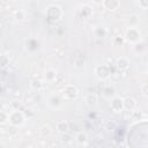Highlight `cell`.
Segmentation results:
<instances>
[{
  "mask_svg": "<svg viewBox=\"0 0 148 148\" xmlns=\"http://www.w3.org/2000/svg\"><path fill=\"white\" fill-rule=\"evenodd\" d=\"M57 76H58V73H57L56 69H53V68L46 69V72H45V80L46 81L52 82V81H54L57 79Z\"/></svg>",
  "mask_w": 148,
  "mask_h": 148,
  "instance_id": "13",
  "label": "cell"
},
{
  "mask_svg": "<svg viewBox=\"0 0 148 148\" xmlns=\"http://www.w3.org/2000/svg\"><path fill=\"white\" fill-rule=\"evenodd\" d=\"M141 91H142V95H143L145 97H147V95H148V86H147L146 83L142 86V88H141Z\"/></svg>",
  "mask_w": 148,
  "mask_h": 148,
  "instance_id": "24",
  "label": "cell"
},
{
  "mask_svg": "<svg viewBox=\"0 0 148 148\" xmlns=\"http://www.w3.org/2000/svg\"><path fill=\"white\" fill-rule=\"evenodd\" d=\"M7 64H8V58L5 54H1L0 56V66L5 67V66H7Z\"/></svg>",
  "mask_w": 148,
  "mask_h": 148,
  "instance_id": "22",
  "label": "cell"
},
{
  "mask_svg": "<svg viewBox=\"0 0 148 148\" xmlns=\"http://www.w3.org/2000/svg\"><path fill=\"white\" fill-rule=\"evenodd\" d=\"M127 23H128L130 28H135L139 23V15H136V14L130 15L128 18H127Z\"/></svg>",
  "mask_w": 148,
  "mask_h": 148,
  "instance_id": "16",
  "label": "cell"
},
{
  "mask_svg": "<svg viewBox=\"0 0 148 148\" xmlns=\"http://www.w3.org/2000/svg\"><path fill=\"white\" fill-rule=\"evenodd\" d=\"M110 108H111V110H112L113 112H116V113L121 112V111L124 110V105H123V98H121V97H117V96L112 97L111 103H110Z\"/></svg>",
  "mask_w": 148,
  "mask_h": 148,
  "instance_id": "6",
  "label": "cell"
},
{
  "mask_svg": "<svg viewBox=\"0 0 148 148\" xmlns=\"http://www.w3.org/2000/svg\"><path fill=\"white\" fill-rule=\"evenodd\" d=\"M46 15H47V18H49L50 21L56 22V21H58V20L61 18V16H62V10H61V8H60L59 6H57V5H50L49 8H47V10H46Z\"/></svg>",
  "mask_w": 148,
  "mask_h": 148,
  "instance_id": "2",
  "label": "cell"
},
{
  "mask_svg": "<svg viewBox=\"0 0 148 148\" xmlns=\"http://www.w3.org/2000/svg\"><path fill=\"white\" fill-rule=\"evenodd\" d=\"M110 67L108 65H98L95 67V75L99 80H106L110 76Z\"/></svg>",
  "mask_w": 148,
  "mask_h": 148,
  "instance_id": "5",
  "label": "cell"
},
{
  "mask_svg": "<svg viewBox=\"0 0 148 148\" xmlns=\"http://www.w3.org/2000/svg\"><path fill=\"white\" fill-rule=\"evenodd\" d=\"M62 98L67 99V101H72L77 98L79 96V89L74 86V84H66L65 88L62 89Z\"/></svg>",
  "mask_w": 148,
  "mask_h": 148,
  "instance_id": "3",
  "label": "cell"
},
{
  "mask_svg": "<svg viewBox=\"0 0 148 148\" xmlns=\"http://www.w3.org/2000/svg\"><path fill=\"white\" fill-rule=\"evenodd\" d=\"M75 141L79 143V145H84V143H87V141H88V135H87V133L86 132H77L76 133V135H75Z\"/></svg>",
  "mask_w": 148,
  "mask_h": 148,
  "instance_id": "14",
  "label": "cell"
},
{
  "mask_svg": "<svg viewBox=\"0 0 148 148\" xmlns=\"http://www.w3.org/2000/svg\"><path fill=\"white\" fill-rule=\"evenodd\" d=\"M15 18H16L17 21H23V20L25 18V13H24L22 9L16 10V12H15Z\"/></svg>",
  "mask_w": 148,
  "mask_h": 148,
  "instance_id": "20",
  "label": "cell"
},
{
  "mask_svg": "<svg viewBox=\"0 0 148 148\" xmlns=\"http://www.w3.org/2000/svg\"><path fill=\"white\" fill-rule=\"evenodd\" d=\"M12 105H14V109H13V110H18V108H20V105H21V104H20L17 101H13Z\"/></svg>",
  "mask_w": 148,
  "mask_h": 148,
  "instance_id": "25",
  "label": "cell"
},
{
  "mask_svg": "<svg viewBox=\"0 0 148 148\" xmlns=\"http://www.w3.org/2000/svg\"><path fill=\"white\" fill-rule=\"evenodd\" d=\"M8 121V113L0 110V125H3Z\"/></svg>",
  "mask_w": 148,
  "mask_h": 148,
  "instance_id": "21",
  "label": "cell"
},
{
  "mask_svg": "<svg viewBox=\"0 0 148 148\" xmlns=\"http://www.w3.org/2000/svg\"><path fill=\"white\" fill-rule=\"evenodd\" d=\"M60 104H61V98H60L59 95H52V96L49 98V105H50L51 108H53V109L59 108Z\"/></svg>",
  "mask_w": 148,
  "mask_h": 148,
  "instance_id": "12",
  "label": "cell"
},
{
  "mask_svg": "<svg viewBox=\"0 0 148 148\" xmlns=\"http://www.w3.org/2000/svg\"><path fill=\"white\" fill-rule=\"evenodd\" d=\"M95 34H96L97 37H104L106 35V30H105L104 27H97L95 29Z\"/></svg>",
  "mask_w": 148,
  "mask_h": 148,
  "instance_id": "19",
  "label": "cell"
},
{
  "mask_svg": "<svg viewBox=\"0 0 148 148\" xmlns=\"http://www.w3.org/2000/svg\"><path fill=\"white\" fill-rule=\"evenodd\" d=\"M56 128H57V131H58L59 133L66 134V133L68 132V130H69V124H68L66 120H59V121H57V124H56Z\"/></svg>",
  "mask_w": 148,
  "mask_h": 148,
  "instance_id": "9",
  "label": "cell"
},
{
  "mask_svg": "<svg viewBox=\"0 0 148 148\" xmlns=\"http://www.w3.org/2000/svg\"><path fill=\"white\" fill-rule=\"evenodd\" d=\"M123 105H124V109L127 110V111H134V109L136 108V101L131 97V96H127L125 98H123Z\"/></svg>",
  "mask_w": 148,
  "mask_h": 148,
  "instance_id": "7",
  "label": "cell"
},
{
  "mask_svg": "<svg viewBox=\"0 0 148 148\" xmlns=\"http://www.w3.org/2000/svg\"><path fill=\"white\" fill-rule=\"evenodd\" d=\"M30 87L34 89V90H40L43 88V82L42 80L39 79H32L30 81Z\"/></svg>",
  "mask_w": 148,
  "mask_h": 148,
  "instance_id": "17",
  "label": "cell"
},
{
  "mask_svg": "<svg viewBox=\"0 0 148 148\" xmlns=\"http://www.w3.org/2000/svg\"><path fill=\"white\" fill-rule=\"evenodd\" d=\"M79 15H80L83 20L88 18V17L91 15V8H90V6H88V5L81 6L80 9H79Z\"/></svg>",
  "mask_w": 148,
  "mask_h": 148,
  "instance_id": "11",
  "label": "cell"
},
{
  "mask_svg": "<svg viewBox=\"0 0 148 148\" xmlns=\"http://www.w3.org/2000/svg\"><path fill=\"white\" fill-rule=\"evenodd\" d=\"M116 67H117V69L120 71V72L127 71L128 67H130V61H128V59L125 58V57H119V58L117 59V61H116Z\"/></svg>",
  "mask_w": 148,
  "mask_h": 148,
  "instance_id": "8",
  "label": "cell"
},
{
  "mask_svg": "<svg viewBox=\"0 0 148 148\" xmlns=\"http://www.w3.org/2000/svg\"><path fill=\"white\" fill-rule=\"evenodd\" d=\"M125 39L131 44H136L141 39V34L136 28H128L125 32Z\"/></svg>",
  "mask_w": 148,
  "mask_h": 148,
  "instance_id": "4",
  "label": "cell"
},
{
  "mask_svg": "<svg viewBox=\"0 0 148 148\" xmlns=\"http://www.w3.org/2000/svg\"><path fill=\"white\" fill-rule=\"evenodd\" d=\"M98 102V98H97V95L96 94H88L87 97H86V103L88 106H95Z\"/></svg>",
  "mask_w": 148,
  "mask_h": 148,
  "instance_id": "15",
  "label": "cell"
},
{
  "mask_svg": "<svg viewBox=\"0 0 148 148\" xmlns=\"http://www.w3.org/2000/svg\"><path fill=\"white\" fill-rule=\"evenodd\" d=\"M103 95L105 96V97H114L113 95H114V89L112 88V87H105L104 89H103Z\"/></svg>",
  "mask_w": 148,
  "mask_h": 148,
  "instance_id": "18",
  "label": "cell"
},
{
  "mask_svg": "<svg viewBox=\"0 0 148 148\" xmlns=\"http://www.w3.org/2000/svg\"><path fill=\"white\" fill-rule=\"evenodd\" d=\"M24 120H25V117L21 110H13L10 113H8V121L14 127H18L23 125Z\"/></svg>",
  "mask_w": 148,
  "mask_h": 148,
  "instance_id": "1",
  "label": "cell"
},
{
  "mask_svg": "<svg viewBox=\"0 0 148 148\" xmlns=\"http://www.w3.org/2000/svg\"><path fill=\"white\" fill-rule=\"evenodd\" d=\"M138 5L140 7H142V9H146L148 7V1H146V0H139L138 1Z\"/></svg>",
  "mask_w": 148,
  "mask_h": 148,
  "instance_id": "23",
  "label": "cell"
},
{
  "mask_svg": "<svg viewBox=\"0 0 148 148\" xmlns=\"http://www.w3.org/2000/svg\"><path fill=\"white\" fill-rule=\"evenodd\" d=\"M103 6L109 10H116L120 6V1L118 0H105L103 1Z\"/></svg>",
  "mask_w": 148,
  "mask_h": 148,
  "instance_id": "10",
  "label": "cell"
}]
</instances>
